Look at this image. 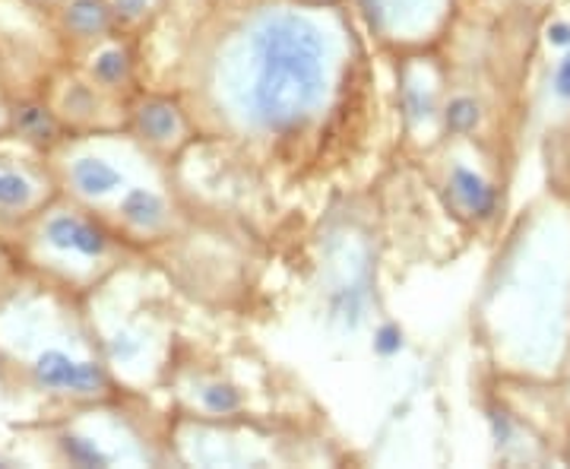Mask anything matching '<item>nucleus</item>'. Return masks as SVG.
<instances>
[{
  "label": "nucleus",
  "instance_id": "20e7f679",
  "mask_svg": "<svg viewBox=\"0 0 570 469\" xmlns=\"http://www.w3.org/2000/svg\"><path fill=\"white\" fill-rule=\"evenodd\" d=\"M86 317L118 388L142 390L163 378L171 355V317L142 270L124 264L92 286Z\"/></svg>",
  "mask_w": 570,
  "mask_h": 469
},
{
  "label": "nucleus",
  "instance_id": "dca6fc26",
  "mask_svg": "<svg viewBox=\"0 0 570 469\" xmlns=\"http://www.w3.org/2000/svg\"><path fill=\"white\" fill-rule=\"evenodd\" d=\"M58 175L55 168H32L26 163L0 159V216L32 219L39 209L58 197Z\"/></svg>",
  "mask_w": 570,
  "mask_h": 469
},
{
  "label": "nucleus",
  "instance_id": "4be33fe9",
  "mask_svg": "<svg viewBox=\"0 0 570 469\" xmlns=\"http://www.w3.org/2000/svg\"><path fill=\"white\" fill-rule=\"evenodd\" d=\"M517 10H523V13H532V17H542L546 10H551L558 0H510Z\"/></svg>",
  "mask_w": 570,
  "mask_h": 469
},
{
  "label": "nucleus",
  "instance_id": "393cba45",
  "mask_svg": "<svg viewBox=\"0 0 570 469\" xmlns=\"http://www.w3.org/2000/svg\"><path fill=\"white\" fill-rule=\"evenodd\" d=\"M206 3H209V10H225V7H238L245 0H206Z\"/></svg>",
  "mask_w": 570,
  "mask_h": 469
},
{
  "label": "nucleus",
  "instance_id": "f03ea898",
  "mask_svg": "<svg viewBox=\"0 0 570 469\" xmlns=\"http://www.w3.org/2000/svg\"><path fill=\"white\" fill-rule=\"evenodd\" d=\"M482 346L517 384H561L570 368V194L532 201L491 261L475 305Z\"/></svg>",
  "mask_w": 570,
  "mask_h": 469
},
{
  "label": "nucleus",
  "instance_id": "f8f14e48",
  "mask_svg": "<svg viewBox=\"0 0 570 469\" xmlns=\"http://www.w3.org/2000/svg\"><path fill=\"white\" fill-rule=\"evenodd\" d=\"M127 134L159 163L178 159L200 137L181 92H137L127 102Z\"/></svg>",
  "mask_w": 570,
  "mask_h": 469
},
{
  "label": "nucleus",
  "instance_id": "1a4fd4ad",
  "mask_svg": "<svg viewBox=\"0 0 570 469\" xmlns=\"http://www.w3.org/2000/svg\"><path fill=\"white\" fill-rule=\"evenodd\" d=\"M450 92V67L434 48L396 55V115L403 140L415 153H431L448 137L444 105Z\"/></svg>",
  "mask_w": 570,
  "mask_h": 469
},
{
  "label": "nucleus",
  "instance_id": "39448f33",
  "mask_svg": "<svg viewBox=\"0 0 570 469\" xmlns=\"http://www.w3.org/2000/svg\"><path fill=\"white\" fill-rule=\"evenodd\" d=\"M26 247L32 264H39L55 283L70 289H92L111 276L130 254V238L92 213L89 206L51 204L26 219Z\"/></svg>",
  "mask_w": 570,
  "mask_h": 469
},
{
  "label": "nucleus",
  "instance_id": "6ab92c4d",
  "mask_svg": "<svg viewBox=\"0 0 570 469\" xmlns=\"http://www.w3.org/2000/svg\"><path fill=\"white\" fill-rule=\"evenodd\" d=\"M187 400H190L194 416L200 419H238L247 407L245 390L219 374L194 378V384L187 388Z\"/></svg>",
  "mask_w": 570,
  "mask_h": 469
},
{
  "label": "nucleus",
  "instance_id": "f3484780",
  "mask_svg": "<svg viewBox=\"0 0 570 469\" xmlns=\"http://www.w3.org/2000/svg\"><path fill=\"white\" fill-rule=\"evenodd\" d=\"M51 17H55L58 36L82 51L118 32L108 0H63L61 7L51 10Z\"/></svg>",
  "mask_w": 570,
  "mask_h": 469
},
{
  "label": "nucleus",
  "instance_id": "6e6552de",
  "mask_svg": "<svg viewBox=\"0 0 570 469\" xmlns=\"http://www.w3.org/2000/svg\"><path fill=\"white\" fill-rule=\"evenodd\" d=\"M425 159L434 163L431 182L456 223L475 232L498 223L504 209V184L479 137H444L425 153Z\"/></svg>",
  "mask_w": 570,
  "mask_h": 469
},
{
  "label": "nucleus",
  "instance_id": "aec40b11",
  "mask_svg": "<svg viewBox=\"0 0 570 469\" xmlns=\"http://www.w3.org/2000/svg\"><path fill=\"white\" fill-rule=\"evenodd\" d=\"M108 3L118 22V32L124 36H137L142 29H149L165 10V0H108Z\"/></svg>",
  "mask_w": 570,
  "mask_h": 469
},
{
  "label": "nucleus",
  "instance_id": "c85d7f7f",
  "mask_svg": "<svg viewBox=\"0 0 570 469\" xmlns=\"http://www.w3.org/2000/svg\"><path fill=\"white\" fill-rule=\"evenodd\" d=\"M343 3H346V0H343Z\"/></svg>",
  "mask_w": 570,
  "mask_h": 469
},
{
  "label": "nucleus",
  "instance_id": "a211bd4d",
  "mask_svg": "<svg viewBox=\"0 0 570 469\" xmlns=\"http://www.w3.org/2000/svg\"><path fill=\"white\" fill-rule=\"evenodd\" d=\"M10 137L51 156L67 140V124L48 102L10 105Z\"/></svg>",
  "mask_w": 570,
  "mask_h": 469
},
{
  "label": "nucleus",
  "instance_id": "f257e3e1",
  "mask_svg": "<svg viewBox=\"0 0 570 469\" xmlns=\"http://www.w3.org/2000/svg\"><path fill=\"white\" fill-rule=\"evenodd\" d=\"M184 61L200 134L285 156L346 102L362 41L343 0H245L213 10Z\"/></svg>",
  "mask_w": 570,
  "mask_h": 469
},
{
  "label": "nucleus",
  "instance_id": "9d476101",
  "mask_svg": "<svg viewBox=\"0 0 570 469\" xmlns=\"http://www.w3.org/2000/svg\"><path fill=\"white\" fill-rule=\"evenodd\" d=\"M346 7L367 39L393 55L438 48L456 17V0H346Z\"/></svg>",
  "mask_w": 570,
  "mask_h": 469
},
{
  "label": "nucleus",
  "instance_id": "412c9836",
  "mask_svg": "<svg viewBox=\"0 0 570 469\" xmlns=\"http://www.w3.org/2000/svg\"><path fill=\"white\" fill-rule=\"evenodd\" d=\"M406 349V326L400 324V321H393V317H377V321L371 324V352H374L377 362L390 365V362H396Z\"/></svg>",
  "mask_w": 570,
  "mask_h": 469
},
{
  "label": "nucleus",
  "instance_id": "5701e85b",
  "mask_svg": "<svg viewBox=\"0 0 570 469\" xmlns=\"http://www.w3.org/2000/svg\"><path fill=\"white\" fill-rule=\"evenodd\" d=\"M10 134V105L0 102V137Z\"/></svg>",
  "mask_w": 570,
  "mask_h": 469
},
{
  "label": "nucleus",
  "instance_id": "4468645a",
  "mask_svg": "<svg viewBox=\"0 0 570 469\" xmlns=\"http://www.w3.org/2000/svg\"><path fill=\"white\" fill-rule=\"evenodd\" d=\"M108 223L130 242H163L181 225L178 206L171 201V190L165 178L134 184L115 209L108 213Z\"/></svg>",
  "mask_w": 570,
  "mask_h": 469
},
{
  "label": "nucleus",
  "instance_id": "7ed1b4c3",
  "mask_svg": "<svg viewBox=\"0 0 570 469\" xmlns=\"http://www.w3.org/2000/svg\"><path fill=\"white\" fill-rule=\"evenodd\" d=\"M0 355L51 400L105 403L118 390L86 307L58 289H20L0 302Z\"/></svg>",
  "mask_w": 570,
  "mask_h": 469
},
{
  "label": "nucleus",
  "instance_id": "2eb2a0df",
  "mask_svg": "<svg viewBox=\"0 0 570 469\" xmlns=\"http://www.w3.org/2000/svg\"><path fill=\"white\" fill-rule=\"evenodd\" d=\"M137 70H140V61H137L134 41L124 32H115V36H108L99 45L82 51L80 74L99 92H105L111 102H118V99L130 102L140 92L137 89Z\"/></svg>",
  "mask_w": 570,
  "mask_h": 469
},
{
  "label": "nucleus",
  "instance_id": "0eeeda50",
  "mask_svg": "<svg viewBox=\"0 0 570 469\" xmlns=\"http://www.w3.org/2000/svg\"><path fill=\"white\" fill-rule=\"evenodd\" d=\"M377 257L362 228H336L324 242L317 314L336 340L358 336L377 321Z\"/></svg>",
  "mask_w": 570,
  "mask_h": 469
},
{
  "label": "nucleus",
  "instance_id": "9b49d317",
  "mask_svg": "<svg viewBox=\"0 0 570 469\" xmlns=\"http://www.w3.org/2000/svg\"><path fill=\"white\" fill-rule=\"evenodd\" d=\"M55 448L70 467H115V463H149L156 460L140 434L111 412H92L67 422L55 434Z\"/></svg>",
  "mask_w": 570,
  "mask_h": 469
},
{
  "label": "nucleus",
  "instance_id": "bb28decb",
  "mask_svg": "<svg viewBox=\"0 0 570 469\" xmlns=\"http://www.w3.org/2000/svg\"><path fill=\"white\" fill-rule=\"evenodd\" d=\"M564 460H568V463H570V434H568V453H564Z\"/></svg>",
  "mask_w": 570,
  "mask_h": 469
},
{
  "label": "nucleus",
  "instance_id": "a878e982",
  "mask_svg": "<svg viewBox=\"0 0 570 469\" xmlns=\"http://www.w3.org/2000/svg\"><path fill=\"white\" fill-rule=\"evenodd\" d=\"M561 390H564V403H568V412H570V368H568V374H564V381H561Z\"/></svg>",
  "mask_w": 570,
  "mask_h": 469
},
{
  "label": "nucleus",
  "instance_id": "cd10ccee",
  "mask_svg": "<svg viewBox=\"0 0 570 469\" xmlns=\"http://www.w3.org/2000/svg\"><path fill=\"white\" fill-rule=\"evenodd\" d=\"M564 137H568V140H570V130H568V134H564Z\"/></svg>",
  "mask_w": 570,
  "mask_h": 469
},
{
  "label": "nucleus",
  "instance_id": "b1692460",
  "mask_svg": "<svg viewBox=\"0 0 570 469\" xmlns=\"http://www.w3.org/2000/svg\"><path fill=\"white\" fill-rule=\"evenodd\" d=\"M22 3H29L32 10H55V7H61L63 0H22Z\"/></svg>",
  "mask_w": 570,
  "mask_h": 469
},
{
  "label": "nucleus",
  "instance_id": "ddd939ff",
  "mask_svg": "<svg viewBox=\"0 0 570 469\" xmlns=\"http://www.w3.org/2000/svg\"><path fill=\"white\" fill-rule=\"evenodd\" d=\"M542 58V55H539ZM570 130V51L542 58L527 92L523 134L558 140Z\"/></svg>",
  "mask_w": 570,
  "mask_h": 469
},
{
  "label": "nucleus",
  "instance_id": "423d86ee",
  "mask_svg": "<svg viewBox=\"0 0 570 469\" xmlns=\"http://www.w3.org/2000/svg\"><path fill=\"white\" fill-rule=\"evenodd\" d=\"M51 168L70 201L89 206L102 219H108V213L134 184L165 178L163 163L127 130H89L67 137L51 153Z\"/></svg>",
  "mask_w": 570,
  "mask_h": 469
}]
</instances>
